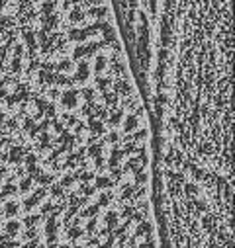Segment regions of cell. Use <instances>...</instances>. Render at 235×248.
Returning <instances> with one entry per match:
<instances>
[{"label":"cell","instance_id":"6da1fadb","mask_svg":"<svg viewBox=\"0 0 235 248\" xmlns=\"http://www.w3.org/2000/svg\"><path fill=\"white\" fill-rule=\"evenodd\" d=\"M18 223H8V233L10 234H14V233H18Z\"/></svg>","mask_w":235,"mask_h":248}]
</instances>
